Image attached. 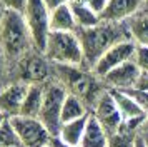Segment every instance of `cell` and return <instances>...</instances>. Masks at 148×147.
I'll use <instances>...</instances> for the list:
<instances>
[{
    "mask_svg": "<svg viewBox=\"0 0 148 147\" xmlns=\"http://www.w3.org/2000/svg\"><path fill=\"white\" fill-rule=\"evenodd\" d=\"M136 89H141V90H148V72H141L140 77H138V82H136Z\"/></svg>",
    "mask_w": 148,
    "mask_h": 147,
    "instance_id": "cell-28",
    "label": "cell"
},
{
    "mask_svg": "<svg viewBox=\"0 0 148 147\" xmlns=\"http://www.w3.org/2000/svg\"><path fill=\"white\" fill-rule=\"evenodd\" d=\"M88 115H90V114H88ZM88 115L82 117V119L72 120V122H65V124H62L57 139L60 140V142H63V144L68 146V147H80L82 137H83L85 127H87Z\"/></svg>",
    "mask_w": 148,
    "mask_h": 147,
    "instance_id": "cell-16",
    "label": "cell"
},
{
    "mask_svg": "<svg viewBox=\"0 0 148 147\" xmlns=\"http://www.w3.org/2000/svg\"><path fill=\"white\" fill-rule=\"evenodd\" d=\"M0 47L8 59L10 65H14L23 55H27L35 49L30 30L22 12L3 10L2 22H0Z\"/></svg>",
    "mask_w": 148,
    "mask_h": 147,
    "instance_id": "cell-3",
    "label": "cell"
},
{
    "mask_svg": "<svg viewBox=\"0 0 148 147\" xmlns=\"http://www.w3.org/2000/svg\"><path fill=\"white\" fill-rule=\"evenodd\" d=\"M130 37L136 42V45L148 47V10H141L127 22Z\"/></svg>",
    "mask_w": 148,
    "mask_h": 147,
    "instance_id": "cell-18",
    "label": "cell"
},
{
    "mask_svg": "<svg viewBox=\"0 0 148 147\" xmlns=\"http://www.w3.org/2000/svg\"><path fill=\"white\" fill-rule=\"evenodd\" d=\"M3 10H5V8H2V7H0V22H2V15H3Z\"/></svg>",
    "mask_w": 148,
    "mask_h": 147,
    "instance_id": "cell-35",
    "label": "cell"
},
{
    "mask_svg": "<svg viewBox=\"0 0 148 147\" xmlns=\"http://www.w3.org/2000/svg\"><path fill=\"white\" fill-rule=\"evenodd\" d=\"M143 8V0H108L103 12L100 13V20L110 24H125Z\"/></svg>",
    "mask_w": 148,
    "mask_h": 147,
    "instance_id": "cell-11",
    "label": "cell"
},
{
    "mask_svg": "<svg viewBox=\"0 0 148 147\" xmlns=\"http://www.w3.org/2000/svg\"><path fill=\"white\" fill-rule=\"evenodd\" d=\"M135 62L141 69V72H148V47L145 45H136L135 52Z\"/></svg>",
    "mask_w": 148,
    "mask_h": 147,
    "instance_id": "cell-25",
    "label": "cell"
},
{
    "mask_svg": "<svg viewBox=\"0 0 148 147\" xmlns=\"http://www.w3.org/2000/svg\"><path fill=\"white\" fill-rule=\"evenodd\" d=\"M92 115L100 122V126L107 130L108 135H115L123 127V117L110 89H105L98 100L95 102V105L92 107Z\"/></svg>",
    "mask_w": 148,
    "mask_h": 147,
    "instance_id": "cell-10",
    "label": "cell"
},
{
    "mask_svg": "<svg viewBox=\"0 0 148 147\" xmlns=\"http://www.w3.org/2000/svg\"><path fill=\"white\" fill-rule=\"evenodd\" d=\"M0 7L5 10H17L23 13L27 7V0H0Z\"/></svg>",
    "mask_w": 148,
    "mask_h": 147,
    "instance_id": "cell-26",
    "label": "cell"
},
{
    "mask_svg": "<svg viewBox=\"0 0 148 147\" xmlns=\"http://www.w3.org/2000/svg\"><path fill=\"white\" fill-rule=\"evenodd\" d=\"M23 19L30 30L34 47L38 52H45L50 28V8L43 0H27V7L23 10Z\"/></svg>",
    "mask_w": 148,
    "mask_h": 147,
    "instance_id": "cell-7",
    "label": "cell"
},
{
    "mask_svg": "<svg viewBox=\"0 0 148 147\" xmlns=\"http://www.w3.org/2000/svg\"><path fill=\"white\" fill-rule=\"evenodd\" d=\"M135 147H147L145 140H143V137H141V134L136 135V139H135Z\"/></svg>",
    "mask_w": 148,
    "mask_h": 147,
    "instance_id": "cell-30",
    "label": "cell"
},
{
    "mask_svg": "<svg viewBox=\"0 0 148 147\" xmlns=\"http://www.w3.org/2000/svg\"><path fill=\"white\" fill-rule=\"evenodd\" d=\"M70 8H72V12L75 15L78 28H88V27H93L101 22L100 15L97 12H93L83 0H72L70 2Z\"/></svg>",
    "mask_w": 148,
    "mask_h": 147,
    "instance_id": "cell-20",
    "label": "cell"
},
{
    "mask_svg": "<svg viewBox=\"0 0 148 147\" xmlns=\"http://www.w3.org/2000/svg\"><path fill=\"white\" fill-rule=\"evenodd\" d=\"M47 147H52V146H47Z\"/></svg>",
    "mask_w": 148,
    "mask_h": 147,
    "instance_id": "cell-38",
    "label": "cell"
},
{
    "mask_svg": "<svg viewBox=\"0 0 148 147\" xmlns=\"http://www.w3.org/2000/svg\"><path fill=\"white\" fill-rule=\"evenodd\" d=\"M43 53L52 64L85 67V55L77 32H50Z\"/></svg>",
    "mask_w": 148,
    "mask_h": 147,
    "instance_id": "cell-4",
    "label": "cell"
},
{
    "mask_svg": "<svg viewBox=\"0 0 148 147\" xmlns=\"http://www.w3.org/2000/svg\"><path fill=\"white\" fill-rule=\"evenodd\" d=\"M43 2H45V5H47L50 10H53V8H57V7H60V5L70 3L72 0H43Z\"/></svg>",
    "mask_w": 148,
    "mask_h": 147,
    "instance_id": "cell-29",
    "label": "cell"
},
{
    "mask_svg": "<svg viewBox=\"0 0 148 147\" xmlns=\"http://www.w3.org/2000/svg\"><path fill=\"white\" fill-rule=\"evenodd\" d=\"M140 74H141V69L136 65V62L135 60H128L125 64L115 67L113 70H110L101 80L107 85V89L128 90V89H133L136 85Z\"/></svg>",
    "mask_w": 148,
    "mask_h": 147,
    "instance_id": "cell-12",
    "label": "cell"
},
{
    "mask_svg": "<svg viewBox=\"0 0 148 147\" xmlns=\"http://www.w3.org/2000/svg\"><path fill=\"white\" fill-rule=\"evenodd\" d=\"M141 130H148V114H147V117H145V120H143V126H141Z\"/></svg>",
    "mask_w": 148,
    "mask_h": 147,
    "instance_id": "cell-34",
    "label": "cell"
},
{
    "mask_svg": "<svg viewBox=\"0 0 148 147\" xmlns=\"http://www.w3.org/2000/svg\"><path fill=\"white\" fill-rule=\"evenodd\" d=\"M83 2H85L93 12H97L98 15H100V13L103 12V8H105V5H107L108 0H83Z\"/></svg>",
    "mask_w": 148,
    "mask_h": 147,
    "instance_id": "cell-27",
    "label": "cell"
},
{
    "mask_svg": "<svg viewBox=\"0 0 148 147\" xmlns=\"http://www.w3.org/2000/svg\"><path fill=\"white\" fill-rule=\"evenodd\" d=\"M7 119H8V117L5 115V114H2V112H0V127H2L3 124H5V120H7Z\"/></svg>",
    "mask_w": 148,
    "mask_h": 147,
    "instance_id": "cell-33",
    "label": "cell"
},
{
    "mask_svg": "<svg viewBox=\"0 0 148 147\" xmlns=\"http://www.w3.org/2000/svg\"><path fill=\"white\" fill-rule=\"evenodd\" d=\"M28 84L20 80H12L5 87L0 89V112L7 117L20 115L23 100L27 95Z\"/></svg>",
    "mask_w": 148,
    "mask_h": 147,
    "instance_id": "cell-13",
    "label": "cell"
},
{
    "mask_svg": "<svg viewBox=\"0 0 148 147\" xmlns=\"http://www.w3.org/2000/svg\"><path fill=\"white\" fill-rule=\"evenodd\" d=\"M77 33L80 37L83 55H85V67L90 70L97 64V60L112 45H115L116 42L123 39H130L127 22L125 24L100 22L88 28H78Z\"/></svg>",
    "mask_w": 148,
    "mask_h": 147,
    "instance_id": "cell-2",
    "label": "cell"
},
{
    "mask_svg": "<svg viewBox=\"0 0 148 147\" xmlns=\"http://www.w3.org/2000/svg\"><path fill=\"white\" fill-rule=\"evenodd\" d=\"M67 90L60 82L50 79L43 84V104H42L38 119L43 122L50 134L57 137L62 127V107L67 97Z\"/></svg>",
    "mask_w": 148,
    "mask_h": 147,
    "instance_id": "cell-5",
    "label": "cell"
},
{
    "mask_svg": "<svg viewBox=\"0 0 148 147\" xmlns=\"http://www.w3.org/2000/svg\"><path fill=\"white\" fill-rule=\"evenodd\" d=\"M125 92H127L128 95L141 107V109H143V112L148 114V90H141V89L133 87V89H128V90H125Z\"/></svg>",
    "mask_w": 148,
    "mask_h": 147,
    "instance_id": "cell-24",
    "label": "cell"
},
{
    "mask_svg": "<svg viewBox=\"0 0 148 147\" xmlns=\"http://www.w3.org/2000/svg\"><path fill=\"white\" fill-rule=\"evenodd\" d=\"M12 147H17V146H12Z\"/></svg>",
    "mask_w": 148,
    "mask_h": 147,
    "instance_id": "cell-37",
    "label": "cell"
},
{
    "mask_svg": "<svg viewBox=\"0 0 148 147\" xmlns=\"http://www.w3.org/2000/svg\"><path fill=\"white\" fill-rule=\"evenodd\" d=\"M135 52H136V42L132 37L130 39H123L112 45L107 52L97 60V64L92 67V70L97 77L103 79L110 70H113L115 67L125 64L128 60L135 59Z\"/></svg>",
    "mask_w": 148,
    "mask_h": 147,
    "instance_id": "cell-9",
    "label": "cell"
},
{
    "mask_svg": "<svg viewBox=\"0 0 148 147\" xmlns=\"http://www.w3.org/2000/svg\"><path fill=\"white\" fill-rule=\"evenodd\" d=\"M43 104V84H30L22 105L20 115H27V117H38Z\"/></svg>",
    "mask_w": 148,
    "mask_h": 147,
    "instance_id": "cell-17",
    "label": "cell"
},
{
    "mask_svg": "<svg viewBox=\"0 0 148 147\" xmlns=\"http://www.w3.org/2000/svg\"><path fill=\"white\" fill-rule=\"evenodd\" d=\"M50 146H52V147H68V146H65L63 142H60L57 137H53V139H52V144H50Z\"/></svg>",
    "mask_w": 148,
    "mask_h": 147,
    "instance_id": "cell-31",
    "label": "cell"
},
{
    "mask_svg": "<svg viewBox=\"0 0 148 147\" xmlns=\"http://www.w3.org/2000/svg\"><path fill=\"white\" fill-rule=\"evenodd\" d=\"M12 146L20 147V142H18V137H17L10 120L7 119L5 124L0 127V147H12Z\"/></svg>",
    "mask_w": 148,
    "mask_h": 147,
    "instance_id": "cell-22",
    "label": "cell"
},
{
    "mask_svg": "<svg viewBox=\"0 0 148 147\" xmlns=\"http://www.w3.org/2000/svg\"><path fill=\"white\" fill-rule=\"evenodd\" d=\"M140 132H128L121 129L115 135H110L108 147H135V139Z\"/></svg>",
    "mask_w": 148,
    "mask_h": 147,
    "instance_id": "cell-21",
    "label": "cell"
},
{
    "mask_svg": "<svg viewBox=\"0 0 148 147\" xmlns=\"http://www.w3.org/2000/svg\"><path fill=\"white\" fill-rule=\"evenodd\" d=\"M141 137H143V140H145V144H147V147H148V130H141Z\"/></svg>",
    "mask_w": 148,
    "mask_h": 147,
    "instance_id": "cell-32",
    "label": "cell"
},
{
    "mask_svg": "<svg viewBox=\"0 0 148 147\" xmlns=\"http://www.w3.org/2000/svg\"><path fill=\"white\" fill-rule=\"evenodd\" d=\"M52 79L60 82L65 90L72 95H77L88 105L90 112L95 102L98 100L107 85L100 77H97L93 70L80 65H60L52 64Z\"/></svg>",
    "mask_w": 148,
    "mask_h": 147,
    "instance_id": "cell-1",
    "label": "cell"
},
{
    "mask_svg": "<svg viewBox=\"0 0 148 147\" xmlns=\"http://www.w3.org/2000/svg\"><path fill=\"white\" fill-rule=\"evenodd\" d=\"M52 79V62L38 50H32L12 65V80L25 84H45Z\"/></svg>",
    "mask_w": 148,
    "mask_h": 147,
    "instance_id": "cell-6",
    "label": "cell"
},
{
    "mask_svg": "<svg viewBox=\"0 0 148 147\" xmlns=\"http://www.w3.org/2000/svg\"><path fill=\"white\" fill-rule=\"evenodd\" d=\"M143 2H145V8L148 10V0H143Z\"/></svg>",
    "mask_w": 148,
    "mask_h": 147,
    "instance_id": "cell-36",
    "label": "cell"
},
{
    "mask_svg": "<svg viewBox=\"0 0 148 147\" xmlns=\"http://www.w3.org/2000/svg\"><path fill=\"white\" fill-rule=\"evenodd\" d=\"M50 28L52 32H77L78 30L70 3H65V5L50 10Z\"/></svg>",
    "mask_w": 148,
    "mask_h": 147,
    "instance_id": "cell-15",
    "label": "cell"
},
{
    "mask_svg": "<svg viewBox=\"0 0 148 147\" xmlns=\"http://www.w3.org/2000/svg\"><path fill=\"white\" fill-rule=\"evenodd\" d=\"M8 82H12V65L0 47V89L5 87Z\"/></svg>",
    "mask_w": 148,
    "mask_h": 147,
    "instance_id": "cell-23",
    "label": "cell"
},
{
    "mask_svg": "<svg viewBox=\"0 0 148 147\" xmlns=\"http://www.w3.org/2000/svg\"><path fill=\"white\" fill-rule=\"evenodd\" d=\"M8 120L18 137L20 147H47L52 144L53 135L38 117L14 115L8 117Z\"/></svg>",
    "mask_w": 148,
    "mask_h": 147,
    "instance_id": "cell-8",
    "label": "cell"
},
{
    "mask_svg": "<svg viewBox=\"0 0 148 147\" xmlns=\"http://www.w3.org/2000/svg\"><path fill=\"white\" fill-rule=\"evenodd\" d=\"M88 114H90V109H88V105L83 100H80L77 95L67 94L63 107H62V124L82 119V117H85Z\"/></svg>",
    "mask_w": 148,
    "mask_h": 147,
    "instance_id": "cell-19",
    "label": "cell"
},
{
    "mask_svg": "<svg viewBox=\"0 0 148 147\" xmlns=\"http://www.w3.org/2000/svg\"><path fill=\"white\" fill-rule=\"evenodd\" d=\"M108 142H110V135L90 112L80 147H108Z\"/></svg>",
    "mask_w": 148,
    "mask_h": 147,
    "instance_id": "cell-14",
    "label": "cell"
}]
</instances>
